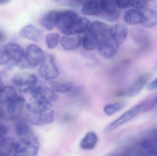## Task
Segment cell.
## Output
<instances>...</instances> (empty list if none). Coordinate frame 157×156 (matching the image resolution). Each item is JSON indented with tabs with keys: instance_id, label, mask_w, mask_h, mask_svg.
Masks as SVG:
<instances>
[{
	"instance_id": "6da1fadb",
	"label": "cell",
	"mask_w": 157,
	"mask_h": 156,
	"mask_svg": "<svg viewBox=\"0 0 157 156\" xmlns=\"http://www.w3.org/2000/svg\"><path fill=\"white\" fill-rule=\"evenodd\" d=\"M40 147L38 138L32 133L19 138V141L15 143L13 156H37Z\"/></svg>"
},
{
	"instance_id": "7a4b0ae2",
	"label": "cell",
	"mask_w": 157,
	"mask_h": 156,
	"mask_svg": "<svg viewBox=\"0 0 157 156\" xmlns=\"http://www.w3.org/2000/svg\"><path fill=\"white\" fill-rule=\"evenodd\" d=\"M14 88L23 93L30 92L37 85L38 79L33 74L27 73H19L16 74L11 81Z\"/></svg>"
},
{
	"instance_id": "3957f363",
	"label": "cell",
	"mask_w": 157,
	"mask_h": 156,
	"mask_svg": "<svg viewBox=\"0 0 157 156\" xmlns=\"http://www.w3.org/2000/svg\"><path fill=\"white\" fill-rule=\"evenodd\" d=\"M147 101L141 103L123 114L121 116L115 121L111 123L104 130L105 132H109L114 131L123 125L128 122L129 121L135 117L140 112L144 110L145 106L147 103Z\"/></svg>"
},
{
	"instance_id": "277c9868",
	"label": "cell",
	"mask_w": 157,
	"mask_h": 156,
	"mask_svg": "<svg viewBox=\"0 0 157 156\" xmlns=\"http://www.w3.org/2000/svg\"><path fill=\"white\" fill-rule=\"evenodd\" d=\"M39 74L42 78L52 81L59 76V71L56 66L54 58L49 54L45 55L44 59L40 65Z\"/></svg>"
},
{
	"instance_id": "5b68a950",
	"label": "cell",
	"mask_w": 157,
	"mask_h": 156,
	"mask_svg": "<svg viewBox=\"0 0 157 156\" xmlns=\"http://www.w3.org/2000/svg\"><path fill=\"white\" fill-rule=\"evenodd\" d=\"M150 78V75L148 73L141 75L129 87L119 91L117 96L127 98L136 96L147 84Z\"/></svg>"
},
{
	"instance_id": "8992f818",
	"label": "cell",
	"mask_w": 157,
	"mask_h": 156,
	"mask_svg": "<svg viewBox=\"0 0 157 156\" xmlns=\"http://www.w3.org/2000/svg\"><path fill=\"white\" fill-rule=\"evenodd\" d=\"M79 17L77 13L73 10L58 11L57 27L60 31L64 34Z\"/></svg>"
},
{
	"instance_id": "52a82bcc",
	"label": "cell",
	"mask_w": 157,
	"mask_h": 156,
	"mask_svg": "<svg viewBox=\"0 0 157 156\" xmlns=\"http://www.w3.org/2000/svg\"><path fill=\"white\" fill-rule=\"evenodd\" d=\"M29 113L39 114L51 111L53 106L52 102L42 96L32 98L30 102L25 105Z\"/></svg>"
},
{
	"instance_id": "ba28073f",
	"label": "cell",
	"mask_w": 157,
	"mask_h": 156,
	"mask_svg": "<svg viewBox=\"0 0 157 156\" xmlns=\"http://www.w3.org/2000/svg\"><path fill=\"white\" fill-rule=\"evenodd\" d=\"M100 2L101 13L99 16L108 22L118 20L121 16V12L116 5L115 1L102 0Z\"/></svg>"
},
{
	"instance_id": "9c48e42d",
	"label": "cell",
	"mask_w": 157,
	"mask_h": 156,
	"mask_svg": "<svg viewBox=\"0 0 157 156\" xmlns=\"http://www.w3.org/2000/svg\"><path fill=\"white\" fill-rule=\"evenodd\" d=\"M119 45L110 37L99 43L97 48L98 53L107 59L113 58L119 51Z\"/></svg>"
},
{
	"instance_id": "30bf717a",
	"label": "cell",
	"mask_w": 157,
	"mask_h": 156,
	"mask_svg": "<svg viewBox=\"0 0 157 156\" xmlns=\"http://www.w3.org/2000/svg\"><path fill=\"white\" fill-rule=\"evenodd\" d=\"M45 56L44 51L40 47L30 45L25 52V59L28 66L35 67L40 65Z\"/></svg>"
},
{
	"instance_id": "8fae6325",
	"label": "cell",
	"mask_w": 157,
	"mask_h": 156,
	"mask_svg": "<svg viewBox=\"0 0 157 156\" xmlns=\"http://www.w3.org/2000/svg\"><path fill=\"white\" fill-rule=\"evenodd\" d=\"M26 116L28 122L31 124L36 126H42L50 124L53 122L55 113L52 110L39 114L28 113Z\"/></svg>"
},
{
	"instance_id": "7c38bea8",
	"label": "cell",
	"mask_w": 157,
	"mask_h": 156,
	"mask_svg": "<svg viewBox=\"0 0 157 156\" xmlns=\"http://www.w3.org/2000/svg\"><path fill=\"white\" fill-rule=\"evenodd\" d=\"M87 33L96 38L99 42L110 37V28L107 24L96 21L90 25Z\"/></svg>"
},
{
	"instance_id": "4fadbf2b",
	"label": "cell",
	"mask_w": 157,
	"mask_h": 156,
	"mask_svg": "<svg viewBox=\"0 0 157 156\" xmlns=\"http://www.w3.org/2000/svg\"><path fill=\"white\" fill-rule=\"evenodd\" d=\"M11 61L16 65L21 63L25 58V52L23 48L15 43H8L3 48Z\"/></svg>"
},
{
	"instance_id": "5bb4252c",
	"label": "cell",
	"mask_w": 157,
	"mask_h": 156,
	"mask_svg": "<svg viewBox=\"0 0 157 156\" xmlns=\"http://www.w3.org/2000/svg\"><path fill=\"white\" fill-rule=\"evenodd\" d=\"M128 33V27L125 25L121 23L115 24L110 28V36L119 44L125 41Z\"/></svg>"
},
{
	"instance_id": "9a60e30c",
	"label": "cell",
	"mask_w": 157,
	"mask_h": 156,
	"mask_svg": "<svg viewBox=\"0 0 157 156\" xmlns=\"http://www.w3.org/2000/svg\"><path fill=\"white\" fill-rule=\"evenodd\" d=\"M20 36L30 41L38 42L42 38V33L40 30L32 24L24 26L19 33Z\"/></svg>"
},
{
	"instance_id": "2e32d148",
	"label": "cell",
	"mask_w": 157,
	"mask_h": 156,
	"mask_svg": "<svg viewBox=\"0 0 157 156\" xmlns=\"http://www.w3.org/2000/svg\"><path fill=\"white\" fill-rule=\"evenodd\" d=\"M25 105V98L22 96H17L7 104V112L12 118H17L22 114Z\"/></svg>"
},
{
	"instance_id": "e0dca14e",
	"label": "cell",
	"mask_w": 157,
	"mask_h": 156,
	"mask_svg": "<svg viewBox=\"0 0 157 156\" xmlns=\"http://www.w3.org/2000/svg\"><path fill=\"white\" fill-rule=\"evenodd\" d=\"M90 26V21L85 17H80L72 26L64 33L65 35H76L87 31Z\"/></svg>"
},
{
	"instance_id": "ac0fdd59",
	"label": "cell",
	"mask_w": 157,
	"mask_h": 156,
	"mask_svg": "<svg viewBox=\"0 0 157 156\" xmlns=\"http://www.w3.org/2000/svg\"><path fill=\"white\" fill-rule=\"evenodd\" d=\"M101 13L100 1H85L82 5L81 13L86 16H99Z\"/></svg>"
},
{
	"instance_id": "d6986e66",
	"label": "cell",
	"mask_w": 157,
	"mask_h": 156,
	"mask_svg": "<svg viewBox=\"0 0 157 156\" xmlns=\"http://www.w3.org/2000/svg\"><path fill=\"white\" fill-rule=\"evenodd\" d=\"M62 47L67 51H72L77 49L81 43V38L78 35H65L60 41Z\"/></svg>"
},
{
	"instance_id": "ffe728a7",
	"label": "cell",
	"mask_w": 157,
	"mask_h": 156,
	"mask_svg": "<svg viewBox=\"0 0 157 156\" xmlns=\"http://www.w3.org/2000/svg\"><path fill=\"white\" fill-rule=\"evenodd\" d=\"M124 22L129 25H136L142 24L143 19V11L137 9H129L124 14Z\"/></svg>"
},
{
	"instance_id": "44dd1931",
	"label": "cell",
	"mask_w": 157,
	"mask_h": 156,
	"mask_svg": "<svg viewBox=\"0 0 157 156\" xmlns=\"http://www.w3.org/2000/svg\"><path fill=\"white\" fill-rule=\"evenodd\" d=\"M131 34L132 38L136 44H139L144 47L148 46L150 43L149 36L144 29L136 27L132 29Z\"/></svg>"
},
{
	"instance_id": "7402d4cb",
	"label": "cell",
	"mask_w": 157,
	"mask_h": 156,
	"mask_svg": "<svg viewBox=\"0 0 157 156\" xmlns=\"http://www.w3.org/2000/svg\"><path fill=\"white\" fill-rule=\"evenodd\" d=\"M58 11L52 10L45 13L40 19V24L48 30H52L57 27Z\"/></svg>"
},
{
	"instance_id": "603a6c76",
	"label": "cell",
	"mask_w": 157,
	"mask_h": 156,
	"mask_svg": "<svg viewBox=\"0 0 157 156\" xmlns=\"http://www.w3.org/2000/svg\"><path fill=\"white\" fill-rule=\"evenodd\" d=\"M17 96L16 90L13 86H2L0 88V104H8Z\"/></svg>"
},
{
	"instance_id": "cb8c5ba5",
	"label": "cell",
	"mask_w": 157,
	"mask_h": 156,
	"mask_svg": "<svg viewBox=\"0 0 157 156\" xmlns=\"http://www.w3.org/2000/svg\"><path fill=\"white\" fill-rule=\"evenodd\" d=\"M142 24L144 27L151 28L157 24V12L151 8H147L143 11Z\"/></svg>"
},
{
	"instance_id": "d4e9b609",
	"label": "cell",
	"mask_w": 157,
	"mask_h": 156,
	"mask_svg": "<svg viewBox=\"0 0 157 156\" xmlns=\"http://www.w3.org/2000/svg\"><path fill=\"white\" fill-rule=\"evenodd\" d=\"M98 136L93 132H88L80 143V147L84 150H91L95 148L98 143Z\"/></svg>"
},
{
	"instance_id": "484cf974",
	"label": "cell",
	"mask_w": 157,
	"mask_h": 156,
	"mask_svg": "<svg viewBox=\"0 0 157 156\" xmlns=\"http://www.w3.org/2000/svg\"><path fill=\"white\" fill-rule=\"evenodd\" d=\"M14 141L11 137H6L0 141V156H10L13 151Z\"/></svg>"
},
{
	"instance_id": "4316f807",
	"label": "cell",
	"mask_w": 157,
	"mask_h": 156,
	"mask_svg": "<svg viewBox=\"0 0 157 156\" xmlns=\"http://www.w3.org/2000/svg\"><path fill=\"white\" fill-rule=\"evenodd\" d=\"M51 89L55 92L66 93L72 90L73 87L71 82H61L56 81H50L49 82Z\"/></svg>"
},
{
	"instance_id": "83f0119b",
	"label": "cell",
	"mask_w": 157,
	"mask_h": 156,
	"mask_svg": "<svg viewBox=\"0 0 157 156\" xmlns=\"http://www.w3.org/2000/svg\"><path fill=\"white\" fill-rule=\"evenodd\" d=\"M99 41L87 32L81 39L83 47L87 51H92L98 48Z\"/></svg>"
},
{
	"instance_id": "f1b7e54d",
	"label": "cell",
	"mask_w": 157,
	"mask_h": 156,
	"mask_svg": "<svg viewBox=\"0 0 157 156\" xmlns=\"http://www.w3.org/2000/svg\"><path fill=\"white\" fill-rule=\"evenodd\" d=\"M15 130L17 136L19 138L25 137L32 133L29 125L24 121H19L17 122Z\"/></svg>"
},
{
	"instance_id": "f546056e",
	"label": "cell",
	"mask_w": 157,
	"mask_h": 156,
	"mask_svg": "<svg viewBox=\"0 0 157 156\" xmlns=\"http://www.w3.org/2000/svg\"><path fill=\"white\" fill-rule=\"evenodd\" d=\"M142 147L146 152L154 156H157V138H147L142 142Z\"/></svg>"
},
{
	"instance_id": "4dcf8cb0",
	"label": "cell",
	"mask_w": 157,
	"mask_h": 156,
	"mask_svg": "<svg viewBox=\"0 0 157 156\" xmlns=\"http://www.w3.org/2000/svg\"><path fill=\"white\" fill-rule=\"evenodd\" d=\"M60 41L59 34L56 33H52L48 34L46 37V43L48 48L54 49L58 46Z\"/></svg>"
},
{
	"instance_id": "1f68e13d",
	"label": "cell",
	"mask_w": 157,
	"mask_h": 156,
	"mask_svg": "<svg viewBox=\"0 0 157 156\" xmlns=\"http://www.w3.org/2000/svg\"><path fill=\"white\" fill-rule=\"evenodd\" d=\"M123 107V104L122 103H114L105 105L103 108V111L106 115L112 116L121 111Z\"/></svg>"
},
{
	"instance_id": "d6a6232c",
	"label": "cell",
	"mask_w": 157,
	"mask_h": 156,
	"mask_svg": "<svg viewBox=\"0 0 157 156\" xmlns=\"http://www.w3.org/2000/svg\"><path fill=\"white\" fill-rule=\"evenodd\" d=\"M148 3L146 1L141 0H132L131 7L137 10H145L147 8Z\"/></svg>"
},
{
	"instance_id": "836d02e7",
	"label": "cell",
	"mask_w": 157,
	"mask_h": 156,
	"mask_svg": "<svg viewBox=\"0 0 157 156\" xmlns=\"http://www.w3.org/2000/svg\"><path fill=\"white\" fill-rule=\"evenodd\" d=\"M116 5L119 9H124L131 7L132 0H116Z\"/></svg>"
},
{
	"instance_id": "e575fe53",
	"label": "cell",
	"mask_w": 157,
	"mask_h": 156,
	"mask_svg": "<svg viewBox=\"0 0 157 156\" xmlns=\"http://www.w3.org/2000/svg\"><path fill=\"white\" fill-rule=\"evenodd\" d=\"M10 60L6 53L2 49H0V66L7 65L10 63Z\"/></svg>"
},
{
	"instance_id": "d590c367",
	"label": "cell",
	"mask_w": 157,
	"mask_h": 156,
	"mask_svg": "<svg viewBox=\"0 0 157 156\" xmlns=\"http://www.w3.org/2000/svg\"><path fill=\"white\" fill-rule=\"evenodd\" d=\"M61 3L67 5V6H71V7H78L81 5H83L84 2L80 1H59Z\"/></svg>"
},
{
	"instance_id": "8d00e7d4",
	"label": "cell",
	"mask_w": 157,
	"mask_h": 156,
	"mask_svg": "<svg viewBox=\"0 0 157 156\" xmlns=\"http://www.w3.org/2000/svg\"><path fill=\"white\" fill-rule=\"evenodd\" d=\"M156 105H157V95L154 99L151 100L150 101L147 102V104L146 105L144 111H146L152 109Z\"/></svg>"
},
{
	"instance_id": "74e56055",
	"label": "cell",
	"mask_w": 157,
	"mask_h": 156,
	"mask_svg": "<svg viewBox=\"0 0 157 156\" xmlns=\"http://www.w3.org/2000/svg\"><path fill=\"white\" fill-rule=\"evenodd\" d=\"M147 89L149 91L154 90L157 89V78L147 84Z\"/></svg>"
},
{
	"instance_id": "f35d334b",
	"label": "cell",
	"mask_w": 157,
	"mask_h": 156,
	"mask_svg": "<svg viewBox=\"0 0 157 156\" xmlns=\"http://www.w3.org/2000/svg\"><path fill=\"white\" fill-rule=\"evenodd\" d=\"M7 131L6 127L2 125H0V141H2L7 134Z\"/></svg>"
},
{
	"instance_id": "ab89813d",
	"label": "cell",
	"mask_w": 157,
	"mask_h": 156,
	"mask_svg": "<svg viewBox=\"0 0 157 156\" xmlns=\"http://www.w3.org/2000/svg\"><path fill=\"white\" fill-rule=\"evenodd\" d=\"M6 35L3 31L0 30V43L2 42L5 39Z\"/></svg>"
},
{
	"instance_id": "60d3db41",
	"label": "cell",
	"mask_w": 157,
	"mask_h": 156,
	"mask_svg": "<svg viewBox=\"0 0 157 156\" xmlns=\"http://www.w3.org/2000/svg\"><path fill=\"white\" fill-rule=\"evenodd\" d=\"M10 1L8 0H0V5H4L8 3Z\"/></svg>"
},
{
	"instance_id": "b9f144b4",
	"label": "cell",
	"mask_w": 157,
	"mask_h": 156,
	"mask_svg": "<svg viewBox=\"0 0 157 156\" xmlns=\"http://www.w3.org/2000/svg\"><path fill=\"white\" fill-rule=\"evenodd\" d=\"M3 86V82L2 81V79H1V78H0V88H2Z\"/></svg>"
},
{
	"instance_id": "7bdbcfd3",
	"label": "cell",
	"mask_w": 157,
	"mask_h": 156,
	"mask_svg": "<svg viewBox=\"0 0 157 156\" xmlns=\"http://www.w3.org/2000/svg\"><path fill=\"white\" fill-rule=\"evenodd\" d=\"M3 116L2 112L0 110V119H2V117Z\"/></svg>"
},
{
	"instance_id": "ee69618b",
	"label": "cell",
	"mask_w": 157,
	"mask_h": 156,
	"mask_svg": "<svg viewBox=\"0 0 157 156\" xmlns=\"http://www.w3.org/2000/svg\"><path fill=\"white\" fill-rule=\"evenodd\" d=\"M131 156V155H130L127 154H124V155L123 156Z\"/></svg>"
},
{
	"instance_id": "f6af8a7d",
	"label": "cell",
	"mask_w": 157,
	"mask_h": 156,
	"mask_svg": "<svg viewBox=\"0 0 157 156\" xmlns=\"http://www.w3.org/2000/svg\"><path fill=\"white\" fill-rule=\"evenodd\" d=\"M155 8H156V11L157 12V2L156 3L155 5Z\"/></svg>"
}]
</instances>
